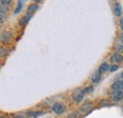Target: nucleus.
I'll return each mask as SVG.
<instances>
[{"instance_id":"0eeeda50","label":"nucleus","mask_w":123,"mask_h":118,"mask_svg":"<svg viewBox=\"0 0 123 118\" xmlns=\"http://www.w3.org/2000/svg\"><path fill=\"white\" fill-rule=\"evenodd\" d=\"M112 98L116 102H119L123 99V92L122 91H116L112 94Z\"/></svg>"},{"instance_id":"ddd939ff","label":"nucleus","mask_w":123,"mask_h":118,"mask_svg":"<svg viewBox=\"0 0 123 118\" xmlns=\"http://www.w3.org/2000/svg\"><path fill=\"white\" fill-rule=\"evenodd\" d=\"M31 18V16H29V15L23 16V17L19 20V25H21V26H26V25L29 23V21H30Z\"/></svg>"},{"instance_id":"1a4fd4ad","label":"nucleus","mask_w":123,"mask_h":118,"mask_svg":"<svg viewBox=\"0 0 123 118\" xmlns=\"http://www.w3.org/2000/svg\"><path fill=\"white\" fill-rule=\"evenodd\" d=\"M101 79V73H99L98 71H96L94 72L91 76V80H92L94 83H98Z\"/></svg>"},{"instance_id":"b1692460","label":"nucleus","mask_w":123,"mask_h":118,"mask_svg":"<svg viewBox=\"0 0 123 118\" xmlns=\"http://www.w3.org/2000/svg\"><path fill=\"white\" fill-rule=\"evenodd\" d=\"M120 77H121V78H123V71H122V73L120 74Z\"/></svg>"},{"instance_id":"6ab92c4d","label":"nucleus","mask_w":123,"mask_h":118,"mask_svg":"<svg viewBox=\"0 0 123 118\" xmlns=\"http://www.w3.org/2000/svg\"><path fill=\"white\" fill-rule=\"evenodd\" d=\"M117 50H119V51L123 52V44H117Z\"/></svg>"},{"instance_id":"4be33fe9","label":"nucleus","mask_w":123,"mask_h":118,"mask_svg":"<svg viewBox=\"0 0 123 118\" xmlns=\"http://www.w3.org/2000/svg\"><path fill=\"white\" fill-rule=\"evenodd\" d=\"M119 41H120V43L123 44V33H121V34L119 35Z\"/></svg>"},{"instance_id":"6e6552de","label":"nucleus","mask_w":123,"mask_h":118,"mask_svg":"<svg viewBox=\"0 0 123 118\" xmlns=\"http://www.w3.org/2000/svg\"><path fill=\"white\" fill-rule=\"evenodd\" d=\"M113 12H114V14L117 17H120L122 14V9H121V6L119 3H115L114 4V8H113Z\"/></svg>"},{"instance_id":"9d476101","label":"nucleus","mask_w":123,"mask_h":118,"mask_svg":"<svg viewBox=\"0 0 123 118\" xmlns=\"http://www.w3.org/2000/svg\"><path fill=\"white\" fill-rule=\"evenodd\" d=\"M91 108H92V104H91V102H85V103H83L81 106H80V112H87L88 111L91 110Z\"/></svg>"},{"instance_id":"f8f14e48","label":"nucleus","mask_w":123,"mask_h":118,"mask_svg":"<svg viewBox=\"0 0 123 118\" xmlns=\"http://www.w3.org/2000/svg\"><path fill=\"white\" fill-rule=\"evenodd\" d=\"M24 1H25V0H18V2H17V5H16V8H15V10H14V14H17V13H19V12L22 11V9H23V4H24Z\"/></svg>"},{"instance_id":"f3484780","label":"nucleus","mask_w":123,"mask_h":118,"mask_svg":"<svg viewBox=\"0 0 123 118\" xmlns=\"http://www.w3.org/2000/svg\"><path fill=\"white\" fill-rule=\"evenodd\" d=\"M66 118H79V114L77 112H70Z\"/></svg>"},{"instance_id":"423d86ee","label":"nucleus","mask_w":123,"mask_h":118,"mask_svg":"<svg viewBox=\"0 0 123 118\" xmlns=\"http://www.w3.org/2000/svg\"><path fill=\"white\" fill-rule=\"evenodd\" d=\"M38 8H39V5H38L37 3H32V4H31V5L28 7V9H27V15L31 16V15L33 14V13L38 10Z\"/></svg>"},{"instance_id":"2eb2a0df","label":"nucleus","mask_w":123,"mask_h":118,"mask_svg":"<svg viewBox=\"0 0 123 118\" xmlns=\"http://www.w3.org/2000/svg\"><path fill=\"white\" fill-rule=\"evenodd\" d=\"M82 90H83L84 94H90V93H92L93 91H94V87H93V86H88V87H84V88H82Z\"/></svg>"},{"instance_id":"20e7f679","label":"nucleus","mask_w":123,"mask_h":118,"mask_svg":"<svg viewBox=\"0 0 123 118\" xmlns=\"http://www.w3.org/2000/svg\"><path fill=\"white\" fill-rule=\"evenodd\" d=\"M12 40V33L10 31H4L1 33V42L3 44H7Z\"/></svg>"},{"instance_id":"f03ea898","label":"nucleus","mask_w":123,"mask_h":118,"mask_svg":"<svg viewBox=\"0 0 123 118\" xmlns=\"http://www.w3.org/2000/svg\"><path fill=\"white\" fill-rule=\"evenodd\" d=\"M84 95H85V94H84L83 90H82V89H78V90H76V91L73 93V94H72V99H73L74 102L80 103V102H81L82 99L84 98Z\"/></svg>"},{"instance_id":"5701e85b","label":"nucleus","mask_w":123,"mask_h":118,"mask_svg":"<svg viewBox=\"0 0 123 118\" xmlns=\"http://www.w3.org/2000/svg\"><path fill=\"white\" fill-rule=\"evenodd\" d=\"M35 2H37V3H39V2H41V1H43V0H34Z\"/></svg>"},{"instance_id":"dca6fc26","label":"nucleus","mask_w":123,"mask_h":118,"mask_svg":"<svg viewBox=\"0 0 123 118\" xmlns=\"http://www.w3.org/2000/svg\"><path fill=\"white\" fill-rule=\"evenodd\" d=\"M117 70H118V65H116V64L110 65V68H109V71L110 72H115Z\"/></svg>"},{"instance_id":"f257e3e1","label":"nucleus","mask_w":123,"mask_h":118,"mask_svg":"<svg viewBox=\"0 0 123 118\" xmlns=\"http://www.w3.org/2000/svg\"><path fill=\"white\" fill-rule=\"evenodd\" d=\"M52 112L57 114V115H61L65 111H66V107L64 106V104L62 102H56L52 105Z\"/></svg>"},{"instance_id":"39448f33","label":"nucleus","mask_w":123,"mask_h":118,"mask_svg":"<svg viewBox=\"0 0 123 118\" xmlns=\"http://www.w3.org/2000/svg\"><path fill=\"white\" fill-rule=\"evenodd\" d=\"M111 89L113 90V92H116V91H123V80H117L115 81L112 86Z\"/></svg>"},{"instance_id":"393cba45","label":"nucleus","mask_w":123,"mask_h":118,"mask_svg":"<svg viewBox=\"0 0 123 118\" xmlns=\"http://www.w3.org/2000/svg\"><path fill=\"white\" fill-rule=\"evenodd\" d=\"M0 118H6V117H4V116H1Z\"/></svg>"},{"instance_id":"aec40b11","label":"nucleus","mask_w":123,"mask_h":118,"mask_svg":"<svg viewBox=\"0 0 123 118\" xmlns=\"http://www.w3.org/2000/svg\"><path fill=\"white\" fill-rule=\"evenodd\" d=\"M118 26H119L120 30H123V18H121V19L119 20V22H118Z\"/></svg>"},{"instance_id":"4468645a","label":"nucleus","mask_w":123,"mask_h":118,"mask_svg":"<svg viewBox=\"0 0 123 118\" xmlns=\"http://www.w3.org/2000/svg\"><path fill=\"white\" fill-rule=\"evenodd\" d=\"M43 114V112H27V115L28 116H31V117L36 118L40 115Z\"/></svg>"},{"instance_id":"412c9836","label":"nucleus","mask_w":123,"mask_h":118,"mask_svg":"<svg viewBox=\"0 0 123 118\" xmlns=\"http://www.w3.org/2000/svg\"><path fill=\"white\" fill-rule=\"evenodd\" d=\"M12 1V0H1V3H8V4H10Z\"/></svg>"},{"instance_id":"7ed1b4c3","label":"nucleus","mask_w":123,"mask_h":118,"mask_svg":"<svg viewBox=\"0 0 123 118\" xmlns=\"http://www.w3.org/2000/svg\"><path fill=\"white\" fill-rule=\"evenodd\" d=\"M110 59L112 62H115V63H119L123 61V56L119 53V52H115L111 55Z\"/></svg>"},{"instance_id":"a211bd4d","label":"nucleus","mask_w":123,"mask_h":118,"mask_svg":"<svg viewBox=\"0 0 123 118\" xmlns=\"http://www.w3.org/2000/svg\"><path fill=\"white\" fill-rule=\"evenodd\" d=\"M0 14H1V24H3V22H4L5 18H6V12H4V11H1Z\"/></svg>"},{"instance_id":"9b49d317","label":"nucleus","mask_w":123,"mask_h":118,"mask_svg":"<svg viewBox=\"0 0 123 118\" xmlns=\"http://www.w3.org/2000/svg\"><path fill=\"white\" fill-rule=\"evenodd\" d=\"M109 68H110V65L108 64L107 62H102L100 65H99V67H98V72L99 73H105L106 71H108L109 70Z\"/></svg>"}]
</instances>
